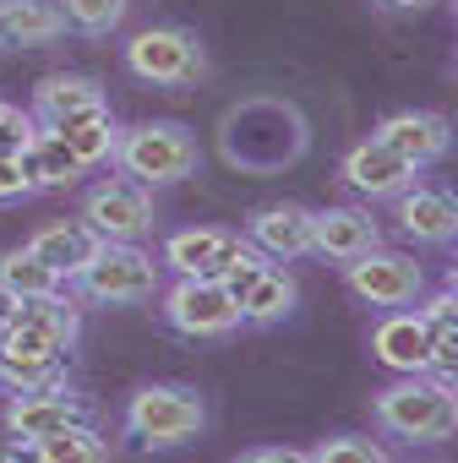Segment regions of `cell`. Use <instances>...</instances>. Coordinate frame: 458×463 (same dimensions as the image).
<instances>
[{
    "instance_id": "cell-1",
    "label": "cell",
    "mask_w": 458,
    "mask_h": 463,
    "mask_svg": "<svg viewBox=\"0 0 458 463\" xmlns=\"http://www.w3.org/2000/svg\"><path fill=\"white\" fill-rule=\"evenodd\" d=\"M371 414L387 436H398L409 447H442L458 436V392H453V382H442L431 371H415V376L382 387Z\"/></svg>"
},
{
    "instance_id": "cell-2",
    "label": "cell",
    "mask_w": 458,
    "mask_h": 463,
    "mask_svg": "<svg viewBox=\"0 0 458 463\" xmlns=\"http://www.w3.org/2000/svg\"><path fill=\"white\" fill-rule=\"evenodd\" d=\"M120 425L137 447L148 452H175V447H191L202 430H207V403L180 387V382H148L126 398L120 409Z\"/></svg>"
},
{
    "instance_id": "cell-3",
    "label": "cell",
    "mask_w": 458,
    "mask_h": 463,
    "mask_svg": "<svg viewBox=\"0 0 458 463\" xmlns=\"http://www.w3.org/2000/svg\"><path fill=\"white\" fill-rule=\"evenodd\" d=\"M110 164L120 175H131L137 185L158 191V185H180L186 175H196L202 147H196L191 126H180V120H142V126H120Z\"/></svg>"
},
{
    "instance_id": "cell-4",
    "label": "cell",
    "mask_w": 458,
    "mask_h": 463,
    "mask_svg": "<svg viewBox=\"0 0 458 463\" xmlns=\"http://www.w3.org/2000/svg\"><path fill=\"white\" fill-rule=\"evenodd\" d=\"M66 284L93 306H142L158 295V262L142 251V241H99Z\"/></svg>"
},
{
    "instance_id": "cell-5",
    "label": "cell",
    "mask_w": 458,
    "mask_h": 463,
    "mask_svg": "<svg viewBox=\"0 0 458 463\" xmlns=\"http://www.w3.org/2000/svg\"><path fill=\"white\" fill-rule=\"evenodd\" d=\"M82 333V306L55 289L39 300H12V311L0 317V354H72Z\"/></svg>"
},
{
    "instance_id": "cell-6",
    "label": "cell",
    "mask_w": 458,
    "mask_h": 463,
    "mask_svg": "<svg viewBox=\"0 0 458 463\" xmlns=\"http://www.w3.org/2000/svg\"><path fill=\"white\" fill-rule=\"evenodd\" d=\"M126 71L148 88H196L207 77V50L186 28H142L126 39Z\"/></svg>"
},
{
    "instance_id": "cell-7",
    "label": "cell",
    "mask_w": 458,
    "mask_h": 463,
    "mask_svg": "<svg viewBox=\"0 0 458 463\" xmlns=\"http://www.w3.org/2000/svg\"><path fill=\"white\" fill-rule=\"evenodd\" d=\"M164 322L186 338H229V333H241V306L235 295H229L218 279L196 273V279H175L158 300Z\"/></svg>"
},
{
    "instance_id": "cell-8",
    "label": "cell",
    "mask_w": 458,
    "mask_h": 463,
    "mask_svg": "<svg viewBox=\"0 0 458 463\" xmlns=\"http://www.w3.org/2000/svg\"><path fill=\"white\" fill-rule=\"evenodd\" d=\"M339 268H344L349 295L366 300V306H377V311L415 306L425 295V268L415 257H404V251H387V246H371V251H360V257H349Z\"/></svg>"
},
{
    "instance_id": "cell-9",
    "label": "cell",
    "mask_w": 458,
    "mask_h": 463,
    "mask_svg": "<svg viewBox=\"0 0 458 463\" xmlns=\"http://www.w3.org/2000/svg\"><path fill=\"white\" fill-rule=\"evenodd\" d=\"M153 191L131 175H110L82 196V223L99 241H148L153 235Z\"/></svg>"
},
{
    "instance_id": "cell-10",
    "label": "cell",
    "mask_w": 458,
    "mask_h": 463,
    "mask_svg": "<svg viewBox=\"0 0 458 463\" xmlns=\"http://www.w3.org/2000/svg\"><path fill=\"white\" fill-rule=\"evenodd\" d=\"M393 218H398V235L415 241V246H453L458 241V202L442 185L409 180L393 196Z\"/></svg>"
},
{
    "instance_id": "cell-11",
    "label": "cell",
    "mask_w": 458,
    "mask_h": 463,
    "mask_svg": "<svg viewBox=\"0 0 458 463\" xmlns=\"http://www.w3.org/2000/svg\"><path fill=\"white\" fill-rule=\"evenodd\" d=\"M0 420H6V436H17V447H28V441L61 430V425H72V420H88V403H82L66 382H55V387L12 392V403H6V414H0Z\"/></svg>"
},
{
    "instance_id": "cell-12",
    "label": "cell",
    "mask_w": 458,
    "mask_h": 463,
    "mask_svg": "<svg viewBox=\"0 0 458 463\" xmlns=\"http://www.w3.org/2000/svg\"><path fill=\"white\" fill-rule=\"evenodd\" d=\"M371 137L387 142V147H393L398 158H409L415 169L442 164L447 147H453V126H447V115H436V109H398V115H382Z\"/></svg>"
},
{
    "instance_id": "cell-13",
    "label": "cell",
    "mask_w": 458,
    "mask_h": 463,
    "mask_svg": "<svg viewBox=\"0 0 458 463\" xmlns=\"http://www.w3.org/2000/svg\"><path fill=\"white\" fill-rule=\"evenodd\" d=\"M246 246H257L268 262H301L311 257V207L301 202H268L246 218Z\"/></svg>"
},
{
    "instance_id": "cell-14",
    "label": "cell",
    "mask_w": 458,
    "mask_h": 463,
    "mask_svg": "<svg viewBox=\"0 0 458 463\" xmlns=\"http://www.w3.org/2000/svg\"><path fill=\"white\" fill-rule=\"evenodd\" d=\"M344 185L349 191H360V196H371V202H393L409 180H420V169L409 164V158H398L387 142H377V137H366V142H355L349 153H344Z\"/></svg>"
},
{
    "instance_id": "cell-15",
    "label": "cell",
    "mask_w": 458,
    "mask_h": 463,
    "mask_svg": "<svg viewBox=\"0 0 458 463\" xmlns=\"http://www.w3.org/2000/svg\"><path fill=\"white\" fill-rule=\"evenodd\" d=\"M241 251V235L235 229H218V223H202V229H175V235L164 241V251H158V262L175 273V279H196V273H207V279H218V268Z\"/></svg>"
},
{
    "instance_id": "cell-16",
    "label": "cell",
    "mask_w": 458,
    "mask_h": 463,
    "mask_svg": "<svg viewBox=\"0 0 458 463\" xmlns=\"http://www.w3.org/2000/svg\"><path fill=\"white\" fill-rule=\"evenodd\" d=\"M99 109H110V99H104V82L99 77H82V71H55V77H44L39 88H33V104H28V115L39 120V126H66V120H82V115H99Z\"/></svg>"
},
{
    "instance_id": "cell-17",
    "label": "cell",
    "mask_w": 458,
    "mask_h": 463,
    "mask_svg": "<svg viewBox=\"0 0 458 463\" xmlns=\"http://www.w3.org/2000/svg\"><path fill=\"white\" fill-rule=\"evenodd\" d=\"M382 246V229L366 207H322L311 213V257H328V262H349L360 251Z\"/></svg>"
},
{
    "instance_id": "cell-18",
    "label": "cell",
    "mask_w": 458,
    "mask_h": 463,
    "mask_svg": "<svg viewBox=\"0 0 458 463\" xmlns=\"http://www.w3.org/2000/svg\"><path fill=\"white\" fill-rule=\"evenodd\" d=\"M371 354H377L387 371H398V376L431 371V338H425V327H420V317H415L409 306H393V311L377 322Z\"/></svg>"
},
{
    "instance_id": "cell-19",
    "label": "cell",
    "mask_w": 458,
    "mask_h": 463,
    "mask_svg": "<svg viewBox=\"0 0 458 463\" xmlns=\"http://www.w3.org/2000/svg\"><path fill=\"white\" fill-rule=\"evenodd\" d=\"M66 33L55 0H0V50H44Z\"/></svg>"
},
{
    "instance_id": "cell-20",
    "label": "cell",
    "mask_w": 458,
    "mask_h": 463,
    "mask_svg": "<svg viewBox=\"0 0 458 463\" xmlns=\"http://www.w3.org/2000/svg\"><path fill=\"white\" fill-rule=\"evenodd\" d=\"M415 317L431 338V376L458 382V295H453V284H442L436 295H420Z\"/></svg>"
},
{
    "instance_id": "cell-21",
    "label": "cell",
    "mask_w": 458,
    "mask_h": 463,
    "mask_svg": "<svg viewBox=\"0 0 458 463\" xmlns=\"http://www.w3.org/2000/svg\"><path fill=\"white\" fill-rule=\"evenodd\" d=\"M235 306H241V327H279V322L295 311V279H290L284 268L262 262V268L252 273V284L235 295Z\"/></svg>"
},
{
    "instance_id": "cell-22",
    "label": "cell",
    "mask_w": 458,
    "mask_h": 463,
    "mask_svg": "<svg viewBox=\"0 0 458 463\" xmlns=\"http://www.w3.org/2000/svg\"><path fill=\"white\" fill-rule=\"evenodd\" d=\"M93 246H99V235L82 223V218H55V223H44V229H33V241H28V251L44 262V268H55L61 273V284L93 257Z\"/></svg>"
},
{
    "instance_id": "cell-23",
    "label": "cell",
    "mask_w": 458,
    "mask_h": 463,
    "mask_svg": "<svg viewBox=\"0 0 458 463\" xmlns=\"http://www.w3.org/2000/svg\"><path fill=\"white\" fill-rule=\"evenodd\" d=\"M23 452L39 458V463H104V458H110V436H104L93 420H72V425H61V430L28 441Z\"/></svg>"
},
{
    "instance_id": "cell-24",
    "label": "cell",
    "mask_w": 458,
    "mask_h": 463,
    "mask_svg": "<svg viewBox=\"0 0 458 463\" xmlns=\"http://www.w3.org/2000/svg\"><path fill=\"white\" fill-rule=\"evenodd\" d=\"M50 131V126H44ZM55 137L66 142V153L82 164V175L88 169H104L110 158H115V142H120V126H115V115L110 109H99V115H82V120H66V126H55Z\"/></svg>"
},
{
    "instance_id": "cell-25",
    "label": "cell",
    "mask_w": 458,
    "mask_h": 463,
    "mask_svg": "<svg viewBox=\"0 0 458 463\" xmlns=\"http://www.w3.org/2000/svg\"><path fill=\"white\" fill-rule=\"evenodd\" d=\"M23 164H28L33 191H66V185H77V180H82V164H77V158L66 153V142H61L55 131H44V126L28 137Z\"/></svg>"
},
{
    "instance_id": "cell-26",
    "label": "cell",
    "mask_w": 458,
    "mask_h": 463,
    "mask_svg": "<svg viewBox=\"0 0 458 463\" xmlns=\"http://www.w3.org/2000/svg\"><path fill=\"white\" fill-rule=\"evenodd\" d=\"M55 289H66L61 273L44 268L28 246L0 257V295H6V300H39V295H55Z\"/></svg>"
},
{
    "instance_id": "cell-27",
    "label": "cell",
    "mask_w": 458,
    "mask_h": 463,
    "mask_svg": "<svg viewBox=\"0 0 458 463\" xmlns=\"http://www.w3.org/2000/svg\"><path fill=\"white\" fill-rule=\"evenodd\" d=\"M66 382V354H0V387L6 392H33Z\"/></svg>"
},
{
    "instance_id": "cell-28",
    "label": "cell",
    "mask_w": 458,
    "mask_h": 463,
    "mask_svg": "<svg viewBox=\"0 0 458 463\" xmlns=\"http://www.w3.org/2000/svg\"><path fill=\"white\" fill-rule=\"evenodd\" d=\"M55 6H61L66 28H77V33H88V39H104V33H115V28L126 23L131 0H55Z\"/></svg>"
},
{
    "instance_id": "cell-29",
    "label": "cell",
    "mask_w": 458,
    "mask_h": 463,
    "mask_svg": "<svg viewBox=\"0 0 458 463\" xmlns=\"http://www.w3.org/2000/svg\"><path fill=\"white\" fill-rule=\"evenodd\" d=\"M393 452L382 447V441H371V436H355V430H344V436H322L317 447H306V463H387Z\"/></svg>"
},
{
    "instance_id": "cell-30",
    "label": "cell",
    "mask_w": 458,
    "mask_h": 463,
    "mask_svg": "<svg viewBox=\"0 0 458 463\" xmlns=\"http://www.w3.org/2000/svg\"><path fill=\"white\" fill-rule=\"evenodd\" d=\"M33 131H39V120H33L28 109H17V104L0 99V158H6V153H23Z\"/></svg>"
},
{
    "instance_id": "cell-31",
    "label": "cell",
    "mask_w": 458,
    "mask_h": 463,
    "mask_svg": "<svg viewBox=\"0 0 458 463\" xmlns=\"http://www.w3.org/2000/svg\"><path fill=\"white\" fill-rule=\"evenodd\" d=\"M23 196H33L28 164H23V153H6L0 158V202H23Z\"/></svg>"
},
{
    "instance_id": "cell-32",
    "label": "cell",
    "mask_w": 458,
    "mask_h": 463,
    "mask_svg": "<svg viewBox=\"0 0 458 463\" xmlns=\"http://www.w3.org/2000/svg\"><path fill=\"white\" fill-rule=\"evenodd\" d=\"M241 458L246 463H306V452H295V447H246Z\"/></svg>"
},
{
    "instance_id": "cell-33",
    "label": "cell",
    "mask_w": 458,
    "mask_h": 463,
    "mask_svg": "<svg viewBox=\"0 0 458 463\" xmlns=\"http://www.w3.org/2000/svg\"><path fill=\"white\" fill-rule=\"evenodd\" d=\"M387 12H425V6H436V0H382Z\"/></svg>"
}]
</instances>
